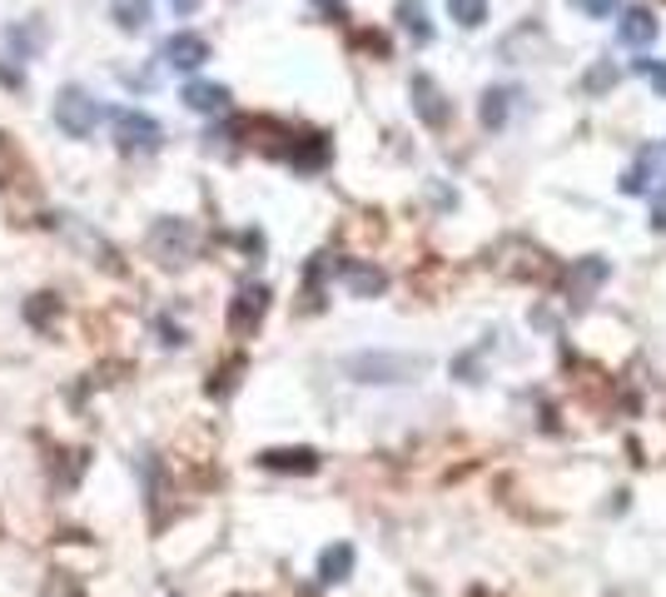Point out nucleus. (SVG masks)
I'll return each instance as SVG.
<instances>
[{
    "label": "nucleus",
    "mask_w": 666,
    "mask_h": 597,
    "mask_svg": "<svg viewBox=\"0 0 666 597\" xmlns=\"http://www.w3.org/2000/svg\"><path fill=\"white\" fill-rule=\"evenodd\" d=\"M110 125H115V145H120L125 155H149V149L165 145V125L145 110H115Z\"/></svg>",
    "instance_id": "f03ea898"
},
{
    "label": "nucleus",
    "mask_w": 666,
    "mask_h": 597,
    "mask_svg": "<svg viewBox=\"0 0 666 597\" xmlns=\"http://www.w3.org/2000/svg\"><path fill=\"white\" fill-rule=\"evenodd\" d=\"M110 16L120 30H145L149 20V0H110Z\"/></svg>",
    "instance_id": "4468645a"
},
{
    "label": "nucleus",
    "mask_w": 666,
    "mask_h": 597,
    "mask_svg": "<svg viewBox=\"0 0 666 597\" xmlns=\"http://www.w3.org/2000/svg\"><path fill=\"white\" fill-rule=\"evenodd\" d=\"M423 369L418 359H389V354H363V359H349V373L359 383H403Z\"/></svg>",
    "instance_id": "7ed1b4c3"
},
{
    "label": "nucleus",
    "mask_w": 666,
    "mask_h": 597,
    "mask_svg": "<svg viewBox=\"0 0 666 597\" xmlns=\"http://www.w3.org/2000/svg\"><path fill=\"white\" fill-rule=\"evenodd\" d=\"M349 572H353V548H349V542H333L324 558H319V578H324V583H343Z\"/></svg>",
    "instance_id": "f8f14e48"
},
{
    "label": "nucleus",
    "mask_w": 666,
    "mask_h": 597,
    "mask_svg": "<svg viewBox=\"0 0 666 597\" xmlns=\"http://www.w3.org/2000/svg\"><path fill=\"white\" fill-rule=\"evenodd\" d=\"M56 125L70 135V140H90L95 125H100V105H95V95L80 90V85H66V90L56 95Z\"/></svg>",
    "instance_id": "f257e3e1"
},
{
    "label": "nucleus",
    "mask_w": 666,
    "mask_h": 597,
    "mask_svg": "<svg viewBox=\"0 0 666 597\" xmlns=\"http://www.w3.org/2000/svg\"><path fill=\"white\" fill-rule=\"evenodd\" d=\"M343 284H349L353 294H363V298H373V294H383V274L379 270H369V264H343Z\"/></svg>",
    "instance_id": "ddd939ff"
},
{
    "label": "nucleus",
    "mask_w": 666,
    "mask_h": 597,
    "mask_svg": "<svg viewBox=\"0 0 666 597\" xmlns=\"http://www.w3.org/2000/svg\"><path fill=\"white\" fill-rule=\"evenodd\" d=\"M169 6H175L179 16H189V10H199V0H169Z\"/></svg>",
    "instance_id": "aec40b11"
},
{
    "label": "nucleus",
    "mask_w": 666,
    "mask_h": 597,
    "mask_svg": "<svg viewBox=\"0 0 666 597\" xmlns=\"http://www.w3.org/2000/svg\"><path fill=\"white\" fill-rule=\"evenodd\" d=\"M637 75H647V80L666 95V60H637Z\"/></svg>",
    "instance_id": "f3484780"
},
{
    "label": "nucleus",
    "mask_w": 666,
    "mask_h": 597,
    "mask_svg": "<svg viewBox=\"0 0 666 597\" xmlns=\"http://www.w3.org/2000/svg\"><path fill=\"white\" fill-rule=\"evenodd\" d=\"M159 60L175 70H199L204 60H209V40L195 36V30H179V36H169L165 46H159Z\"/></svg>",
    "instance_id": "423d86ee"
},
{
    "label": "nucleus",
    "mask_w": 666,
    "mask_h": 597,
    "mask_svg": "<svg viewBox=\"0 0 666 597\" xmlns=\"http://www.w3.org/2000/svg\"><path fill=\"white\" fill-rule=\"evenodd\" d=\"M264 309H268V290H264V284L239 290V294H234V309H229V329H234V334H254V329H259V319H264Z\"/></svg>",
    "instance_id": "0eeeda50"
},
{
    "label": "nucleus",
    "mask_w": 666,
    "mask_h": 597,
    "mask_svg": "<svg viewBox=\"0 0 666 597\" xmlns=\"http://www.w3.org/2000/svg\"><path fill=\"white\" fill-rule=\"evenodd\" d=\"M617 36H621V46H652V40H657V16H652L647 6L621 10Z\"/></svg>",
    "instance_id": "1a4fd4ad"
},
{
    "label": "nucleus",
    "mask_w": 666,
    "mask_h": 597,
    "mask_svg": "<svg viewBox=\"0 0 666 597\" xmlns=\"http://www.w3.org/2000/svg\"><path fill=\"white\" fill-rule=\"evenodd\" d=\"M408 95H413V110L423 125H433V130H443L448 120H453V105H448V95L438 90L433 75H413V85H408Z\"/></svg>",
    "instance_id": "20e7f679"
},
{
    "label": "nucleus",
    "mask_w": 666,
    "mask_h": 597,
    "mask_svg": "<svg viewBox=\"0 0 666 597\" xmlns=\"http://www.w3.org/2000/svg\"><path fill=\"white\" fill-rule=\"evenodd\" d=\"M314 6H324L329 16H343V0H314Z\"/></svg>",
    "instance_id": "412c9836"
},
{
    "label": "nucleus",
    "mask_w": 666,
    "mask_h": 597,
    "mask_svg": "<svg viewBox=\"0 0 666 597\" xmlns=\"http://www.w3.org/2000/svg\"><path fill=\"white\" fill-rule=\"evenodd\" d=\"M582 10H587V16H611V10H617V0H582Z\"/></svg>",
    "instance_id": "6ab92c4d"
},
{
    "label": "nucleus",
    "mask_w": 666,
    "mask_h": 597,
    "mask_svg": "<svg viewBox=\"0 0 666 597\" xmlns=\"http://www.w3.org/2000/svg\"><path fill=\"white\" fill-rule=\"evenodd\" d=\"M508 100H512L508 90H488V100H482V125H492V130H498V125L508 120Z\"/></svg>",
    "instance_id": "dca6fc26"
},
{
    "label": "nucleus",
    "mask_w": 666,
    "mask_h": 597,
    "mask_svg": "<svg viewBox=\"0 0 666 597\" xmlns=\"http://www.w3.org/2000/svg\"><path fill=\"white\" fill-rule=\"evenodd\" d=\"M607 85H617V70H611V66H597L592 75H587V90H607Z\"/></svg>",
    "instance_id": "a211bd4d"
},
{
    "label": "nucleus",
    "mask_w": 666,
    "mask_h": 597,
    "mask_svg": "<svg viewBox=\"0 0 666 597\" xmlns=\"http://www.w3.org/2000/svg\"><path fill=\"white\" fill-rule=\"evenodd\" d=\"M399 20H403L408 36H413V46H428V40H433V26H428L423 0H399Z\"/></svg>",
    "instance_id": "9b49d317"
},
{
    "label": "nucleus",
    "mask_w": 666,
    "mask_h": 597,
    "mask_svg": "<svg viewBox=\"0 0 666 597\" xmlns=\"http://www.w3.org/2000/svg\"><path fill=\"white\" fill-rule=\"evenodd\" d=\"M179 100H185L189 110H199V115H219L224 105H229V90H224V85H209V80H189Z\"/></svg>",
    "instance_id": "9d476101"
},
{
    "label": "nucleus",
    "mask_w": 666,
    "mask_h": 597,
    "mask_svg": "<svg viewBox=\"0 0 666 597\" xmlns=\"http://www.w3.org/2000/svg\"><path fill=\"white\" fill-rule=\"evenodd\" d=\"M448 16L458 20V26H482L488 20V0H448Z\"/></svg>",
    "instance_id": "2eb2a0df"
},
{
    "label": "nucleus",
    "mask_w": 666,
    "mask_h": 597,
    "mask_svg": "<svg viewBox=\"0 0 666 597\" xmlns=\"http://www.w3.org/2000/svg\"><path fill=\"white\" fill-rule=\"evenodd\" d=\"M149 244H155V254L165 264H185L189 254H195V229H189L185 219H159L155 234H149Z\"/></svg>",
    "instance_id": "39448f33"
},
{
    "label": "nucleus",
    "mask_w": 666,
    "mask_h": 597,
    "mask_svg": "<svg viewBox=\"0 0 666 597\" xmlns=\"http://www.w3.org/2000/svg\"><path fill=\"white\" fill-rule=\"evenodd\" d=\"M259 463L274 473H319L314 448H268V453H259Z\"/></svg>",
    "instance_id": "6e6552de"
}]
</instances>
